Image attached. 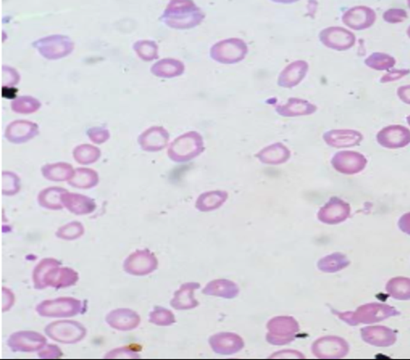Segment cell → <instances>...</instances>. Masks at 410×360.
<instances>
[{"instance_id":"cell-1","label":"cell","mask_w":410,"mask_h":360,"mask_svg":"<svg viewBox=\"0 0 410 360\" xmlns=\"http://www.w3.org/2000/svg\"><path fill=\"white\" fill-rule=\"evenodd\" d=\"M61 262L54 258H45L33 270V288L44 290L47 288L66 289L76 285L79 274L73 268L61 267Z\"/></svg>"},{"instance_id":"cell-8","label":"cell","mask_w":410,"mask_h":360,"mask_svg":"<svg viewBox=\"0 0 410 360\" xmlns=\"http://www.w3.org/2000/svg\"><path fill=\"white\" fill-rule=\"evenodd\" d=\"M246 42L238 38H229L213 45L210 50V56L220 63L234 64L240 63L246 57Z\"/></svg>"},{"instance_id":"cell-20","label":"cell","mask_w":410,"mask_h":360,"mask_svg":"<svg viewBox=\"0 0 410 360\" xmlns=\"http://www.w3.org/2000/svg\"><path fill=\"white\" fill-rule=\"evenodd\" d=\"M360 332L363 341L374 347H390L397 341V332L384 326H368Z\"/></svg>"},{"instance_id":"cell-44","label":"cell","mask_w":410,"mask_h":360,"mask_svg":"<svg viewBox=\"0 0 410 360\" xmlns=\"http://www.w3.org/2000/svg\"><path fill=\"white\" fill-rule=\"evenodd\" d=\"M139 354L132 352L127 347H119L109 352L105 355V359H139Z\"/></svg>"},{"instance_id":"cell-33","label":"cell","mask_w":410,"mask_h":360,"mask_svg":"<svg viewBox=\"0 0 410 360\" xmlns=\"http://www.w3.org/2000/svg\"><path fill=\"white\" fill-rule=\"evenodd\" d=\"M386 291L391 297L400 301L410 300V279L395 277L388 281Z\"/></svg>"},{"instance_id":"cell-9","label":"cell","mask_w":410,"mask_h":360,"mask_svg":"<svg viewBox=\"0 0 410 360\" xmlns=\"http://www.w3.org/2000/svg\"><path fill=\"white\" fill-rule=\"evenodd\" d=\"M158 262L155 256L149 249L137 250L124 261L125 272L130 276H145L157 270Z\"/></svg>"},{"instance_id":"cell-10","label":"cell","mask_w":410,"mask_h":360,"mask_svg":"<svg viewBox=\"0 0 410 360\" xmlns=\"http://www.w3.org/2000/svg\"><path fill=\"white\" fill-rule=\"evenodd\" d=\"M8 346L13 352H40L47 346V338L36 331H17L9 336Z\"/></svg>"},{"instance_id":"cell-32","label":"cell","mask_w":410,"mask_h":360,"mask_svg":"<svg viewBox=\"0 0 410 360\" xmlns=\"http://www.w3.org/2000/svg\"><path fill=\"white\" fill-rule=\"evenodd\" d=\"M102 155V151L97 146L88 144H82L76 146L73 151V157L75 162L82 166L96 163Z\"/></svg>"},{"instance_id":"cell-42","label":"cell","mask_w":410,"mask_h":360,"mask_svg":"<svg viewBox=\"0 0 410 360\" xmlns=\"http://www.w3.org/2000/svg\"><path fill=\"white\" fill-rule=\"evenodd\" d=\"M1 80L3 87H12L20 81V73L16 69L8 65H3L1 68Z\"/></svg>"},{"instance_id":"cell-13","label":"cell","mask_w":410,"mask_h":360,"mask_svg":"<svg viewBox=\"0 0 410 360\" xmlns=\"http://www.w3.org/2000/svg\"><path fill=\"white\" fill-rule=\"evenodd\" d=\"M332 166L333 169L344 175H355L365 169L367 159L360 152L342 151L333 155Z\"/></svg>"},{"instance_id":"cell-40","label":"cell","mask_w":410,"mask_h":360,"mask_svg":"<svg viewBox=\"0 0 410 360\" xmlns=\"http://www.w3.org/2000/svg\"><path fill=\"white\" fill-rule=\"evenodd\" d=\"M149 322L158 326H170L176 322L174 313L162 307H155L149 313Z\"/></svg>"},{"instance_id":"cell-6","label":"cell","mask_w":410,"mask_h":360,"mask_svg":"<svg viewBox=\"0 0 410 360\" xmlns=\"http://www.w3.org/2000/svg\"><path fill=\"white\" fill-rule=\"evenodd\" d=\"M45 334L51 340L63 344H75L84 340L87 329L81 322L76 320H57L45 328Z\"/></svg>"},{"instance_id":"cell-43","label":"cell","mask_w":410,"mask_h":360,"mask_svg":"<svg viewBox=\"0 0 410 360\" xmlns=\"http://www.w3.org/2000/svg\"><path fill=\"white\" fill-rule=\"evenodd\" d=\"M407 17V12L400 8H390L384 14V19L390 24L402 23Z\"/></svg>"},{"instance_id":"cell-4","label":"cell","mask_w":410,"mask_h":360,"mask_svg":"<svg viewBox=\"0 0 410 360\" xmlns=\"http://www.w3.org/2000/svg\"><path fill=\"white\" fill-rule=\"evenodd\" d=\"M36 312L44 318H70L86 312V304L73 297H60L41 302Z\"/></svg>"},{"instance_id":"cell-34","label":"cell","mask_w":410,"mask_h":360,"mask_svg":"<svg viewBox=\"0 0 410 360\" xmlns=\"http://www.w3.org/2000/svg\"><path fill=\"white\" fill-rule=\"evenodd\" d=\"M42 103L32 96H20L16 97L11 102V109L18 114H32L38 111Z\"/></svg>"},{"instance_id":"cell-25","label":"cell","mask_w":410,"mask_h":360,"mask_svg":"<svg viewBox=\"0 0 410 360\" xmlns=\"http://www.w3.org/2000/svg\"><path fill=\"white\" fill-rule=\"evenodd\" d=\"M276 111L282 117H299L314 114L317 111V107L308 100L290 97L287 104L277 107Z\"/></svg>"},{"instance_id":"cell-52","label":"cell","mask_w":410,"mask_h":360,"mask_svg":"<svg viewBox=\"0 0 410 360\" xmlns=\"http://www.w3.org/2000/svg\"><path fill=\"white\" fill-rule=\"evenodd\" d=\"M408 5H409V8H410V0H409V1L408 2Z\"/></svg>"},{"instance_id":"cell-41","label":"cell","mask_w":410,"mask_h":360,"mask_svg":"<svg viewBox=\"0 0 410 360\" xmlns=\"http://www.w3.org/2000/svg\"><path fill=\"white\" fill-rule=\"evenodd\" d=\"M86 134L89 139L97 145L103 144V143L108 141L109 137H111V133H109V130L102 127L89 128Z\"/></svg>"},{"instance_id":"cell-12","label":"cell","mask_w":410,"mask_h":360,"mask_svg":"<svg viewBox=\"0 0 410 360\" xmlns=\"http://www.w3.org/2000/svg\"><path fill=\"white\" fill-rule=\"evenodd\" d=\"M39 135V126L35 122L17 120L12 121L6 127L5 137L8 142L21 145L30 141Z\"/></svg>"},{"instance_id":"cell-15","label":"cell","mask_w":410,"mask_h":360,"mask_svg":"<svg viewBox=\"0 0 410 360\" xmlns=\"http://www.w3.org/2000/svg\"><path fill=\"white\" fill-rule=\"evenodd\" d=\"M169 139V133L166 128L153 126L140 134L137 143L143 151L155 152L163 150Z\"/></svg>"},{"instance_id":"cell-47","label":"cell","mask_w":410,"mask_h":360,"mask_svg":"<svg viewBox=\"0 0 410 360\" xmlns=\"http://www.w3.org/2000/svg\"><path fill=\"white\" fill-rule=\"evenodd\" d=\"M409 73V70H393V71L388 72L386 75L382 76L381 82V84H387V82L399 81L400 79L405 77Z\"/></svg>"},{"instance_id":"cell-31","label":"cell","mask_w":410,"mask_h":360,"mask_svg":"<svg viewBox=\"0 0 410 360\" xmlns=\"http://www.w3.org/2000/svg\"><path fill=\"white\" fill-rule=\"evenodd\" d=\"M227 192L222 191H208L198 197L195 207L200 212H211L220 208L227 200Z\"/></svg>"},{"instance_id":"cell-45","label":"cell","mask_w":410,"mask_h":360,"mask_svg":"<svg viewBox=\"0 0 410 360\" xmlns=\"http://www.w3.org/2000/svg\"><path fill=\"white\" fill-rule=\"evenodd\" d=\"M63 355L62 350L56 345L49 344L44 349L40 350L38 356L41 359H58Z\"/></svg>"},{"instance_id":"cell-51","label":"cell","mask_w":410,"mask_h":360,"mask_svg":"<svg viewBox=\"0 0 410 360\" xmlns=\"http://www.w3.org/2000/svg\"><path fill=\"white\" fill-rule=\"evenodd\" d=\"M407 121H408V124H409V126H410V115L409 116V117H408V118H407Z\"/></svg>"},{"instance_id":"cell-2","label":"cell","mask_w":410,"mask_h":360,"mask_svg":"<svg viewBox=\"0 0 410 360\" xmlns=\"http://www.w3.org/2000/svg\"><path fill=\"white\" fill-rule=\"evenodd\" d=\"M205 15L192 1L173 0L168 3L163 15L159 18L170 29H191L203 22Z\"/></svg>"},{"instance_id":"cell-49","label":"cell","mask_w":410,"mask_h":360,"mask_svg":"<svg viewBox=\"0 0 410 360\" xmlns=\"http://www.w3.org/2000/svg\"><path fill=\"white\" fill-rule=\"evenodd\" d=\"M397 93L404 103L410 105V85L400 87L397 88Z\"/></svg>"},{"instance_id":"cell-30","label":"cell","mask_w":410,"mask_h":360,"mask_svg":"<svg viewBox=\"0 0 410 360\" xmlns=\"http://www.w3.org/2000/svg\"><path fill=\"white\" fill-rule=\"evenodd\" d=\"M67 190L62 187H48L39 192L38 201L42 208L51 210H60L64 208L62 200L63 194Z\"/></svg>"},{"instance_id":"cell-39","label":"cell","mask_w":410,"mask_h":360,"mask_svg":"<svg viewBox=\"0 0 410 360\" xmlns=\"http://www.w3.org/2000/svg\"><path fill=\"white\" fill-rule=\"evenodd\" d=\"M85 228L79 221H72L58 228L56 236L63 240H75L84 236Z\"/></svg>"},{"instance_id":"cell-14","label":"cell","mask_w":410,"mask_h":360,"mask_svg":"<svg viewBox=\"0 0 410 360\" xmlns=\"http://www.w3.org/2000/svg\"><path fill=\"white\" fill-rule=\"evenodd\" d=\"M377 141L384 148L397 149L410 144V130L400 125H391L377 134Z\"/></svg>"},{"instance_id":"cell-46","label":"cell","mask_w":410,"mask_h":360,"mask_svg":"<svg viewBox=\"0 0 410 360\" xmlns=\"http://www.w3.org/2000/svg\"><path fill=\"white\" fill-rule=\"evenodd\" d=\"M2 312H8L10 310L15 304V295L14 292L8 288H2Z\"/></svg>"},{"instance_id":"cell-28","label":"cell","mask_w":410,"mask_h":360,"mask_svg":"<svg viewBox=\"0 0 410 360\" xmlns=\"http://www.w3.org/2000/svg\"><path fill=\"white\" fill-rule=\"evenodd\" d=\"M257 157L264 164H280L289 159L290 151L286 146L276 143L263 148L257 154Z\"/></svg>"},{"instance_id":"cell-26","label":"cell","mask_w":410,"mask_h":360,"mask_svg":"<svg viewBox=\"0 0 410 360\" xmlns=\"http://www.w3.org/2000/svg\"><path fill=\"white\" fill-rule=\"evenodd\" d=\"M185 63L181 61L173 59V58H166L153 64L150 72L152 75L159 78L171 79L179 77L185 72Z\"/></svg>"},{"instance_id":"cell-16","label":"cell","mask_w":410,"mask_h":360,"mask_svg":"<svg viewBox=\"0 0 410 360\" xmlns=\"http://www.w3.org/2000/svg\"><path fill=\"white\" fill-rule=\"evenodd\" d=\"M105 322L109 327L119 331H130L139 327L142 319L139 313L128 308L112 311L106 315Z\"/></svg>"},{"instance_id":"cell-36","label":"cell","mask_w":410,"mask_h":360,"mask_svg":"<svg viewBox=\"0 0 410 360\" xmlns=\"http://www.w3.org/2000/svg\"><path fill=\"white\" fill-rule=\"evenodd\" d=\"M133 49L137 56L146 62L158 58V45L152 40H139L134 42Z\"/></svg>"},{"instance_id":"cell-38","label":"cell","mask_w":410,"mask_h":360,"mask_svg":"<svg viewBox=\"0 0 410 360\" xmlns=\"http://www.w3.org/2000/svg\"><path fill=\"white\" fill-rule=\"evenodd\" d=\"M20 191V178L15 173L3 171L1 173V192L4 196H14Z\"/></svg>"},{"instance_id":"cell-3","label":"cell","mask_w":410,"mask_h":360,"mask_svg":"<svg viewBox=\"0 0 410 360\" xmlns=\"http://www.w3.org/2000/svg\"><path fill=\"white\" fill-rule=\"evenodd\" d=\"M340 319L344 320L351 326H357L359 323L372 324L382 322L390 317L400 315L399 311L390 305L384 304H368L358 308L356 312L337 313Z\"/></svg>"},{"instance_id":"cell-24","label":"cell","mask_w":410,"mask_h":360,"mask_svg":"<svg viewBox=\"0 0 410 360\" xmlns=\"http://www.w3.org/2000/svg\"><path fill=\"white\" fill-rule=\"evenodd\" d=\"M199 288L200 285L197 283H183L170 301L171 306L176 310H189L197 307L199 303L194 297V292Z\"/></svg>"},{"instance_id":"cell-27","label":"cell","mask_w":410,"mask_h":360,"mask_svg":"<svg viewBox=\"0 0 410 360\" xmlns=\"http://www.w3.org/2000/svg\"><path fill=\"white\" fill-rule=\"evenodd\" d=\"M43 176L51 182H66L70 181L75 175V170L72 164L68 163L47 164L41 169Z\"/></svg>"},{"instance_id":"cell-48","label":"cell","mask_w":410,"mask_h":360,"mask_svg":"<svg viewBox=\"0 0 410 360\" xmlns=\"http://www.w3.org/2000/svg\"><path fill=\"white\" fill-rule=\"evenodd\" d=\"M399 228L402 233L410 235V212L406 213L400 219Z\"/></svg>"},{"instance_id":"cell-29","label":"cell","mask_w":410,"mask_h":360,"mask_svg":"<svg viewBox=\"0 0 410 360\" xmlns=\"http://www.w3.org/2000/svg\"><path fill=\"white\" fill-rule=\"evenodd\" d=\"M100 182V177L96 171L85 167H79L75 169V175L70 180L68 185L72 187L81 189V190H89L94 188Z\"/></svg>"},{"instance_id":"cell-17","label":"cell","mask_w":410,"mask_h":360,"mask_svg":"<svg viewBox=\"0 0 410 360\" xmlns=\"http://www.w3.org/2000/svg\"><path fill=\"white\" fill-rule=\"evenodd\" d=\"M348 352L347 341L338 337L319 338L313 345V352L318 358H342Z\"/></svg>"},{"instance_id":"cell-18","label":"cell","mask_w":410,"mask_h":360,"mask_svg":"<svg viewBox=\"0 0 410 360\" xmlns=\"http://www.w3.org/2000/svg\"><path fill=\"white\" fill-rule=\"evenodd\" d=\"M376 16L375 11L371 8L365 6H358L349 9L344 16H342V22L354 30H364L371 27L375 23Z\"/></svg>"},{"instance_id":"cell-50","label":"cell","mask_w":410,"mask_h":360,"mask_svg":"<svg viewBox=\"0 0 410 360\" xmlns=\"http://www.w3.org/2000/svg\"><path fill=\"white\" fill-rule=\"evenodd\" d=\"M407 33H408L409 38H410V26H409L408 31H407Z\"/></svg>"},{"instance_id":"cell-23","label":"cell","mask_w":410,"mask_h":360,"mask_svg":"<svg viewBox=\"0 0 410 360\" xmlns=\"http://www.w3.org/2000/svg\"><path fill=\"white\" fill-rule=\"evenodd\" d=\"M309 65L305 61H296L287 65L280 72L278 84L282 88H293L304 80L308 72Z\"/></svg>"},{"instance_id":"cell-22","label":"cell","mask_w":410,"mask_h":360,"mask_svg":"<svg viewBox=\"0 0 410 360\" xmlns=\"http://www.w3.org/2000/svg\"><path fill=\"white\" fill-rule=\"evenodd\" d=\"M324 140L333 148H351L360 144L363 136L357 130H333L324 134Z\"/></svg>"},{"instance_id":"cell-19","label":"cell","mask_w":410,"mask_h":360,"mask_svg":"<svg viewBox=\"0 0 410 360\" xmlns=\"http://www.w3.org/2000/svg\"><path fill=\"white\" fill-rule=\"evenodd\" d=\"M350 212L351 207L347 203L338 198H332L321 208L318 212V219L323 224H338L344 221L350 216Z\"/></svg>"},{"instance_id":"cell-37","label":"cell","mask_w":410,"mask_h":360,"mask_svg":"<svg viewBox=\"0 0 410 360\" xmlns=\"http://www.w3.org/2000/svg\"><path fill=\"white\" fill-rule=\"evenodd\" d=\"M366 65L376 71L390 70L396 64L395 58L384 53L372 54L365 61Z\"/></svg>"},{"instance_id":"cell-35","label":"cell","mask_w":410,"mask_h":360,"mask_svg":"<svg viewBox=\"0 0 410 360\" xmlns=\"http://www.w3.org/2000/svg\"><path fill=\"white\" fill-rule=\"evenodd\" d=\"M349 265H350V261L348 260L347 256L336 253V254L321 259L318 263V267L324 272L333 273L344 269Z\"/></svg>"},{"instance_id":"cell-21","label":"cell","mask_w":410,"mask_h":360,"mask_svg":"<svg viewBox=\"0 0 410 360\" xmlns=\"http://www.w3.org/2000/svg\"><path fill=\"white\" fill-rule=\"evenodd\" d=\"M64 208L73 214L82 216L93 213L97 208V204L93 199L85 195L73 194L66 191L61 197Z\"/></svg>"},{"instance_id":"cell-5","label":"cell","mask_w":410,"mask_h":360,"mask_svg":"<svg viewBox=\"0 0 410 360\" xmlns=\"http://www.w3.org/2000/svg\"><path fill=\"white\" fill-rule=\"evenodd\" d=\"M204 150L203 136L197 131L183 134L176 137L169 148L167 155L170 159L176 163H185L197 157Z\"/></svg>"},{"instance_id":"cell-7","label":"cell","mask_w":410,"mask_h":360,"mask_svg":"<svg viewBox=\"0 0 410 360\" xmlns=\"http://www.w3.org/2000/svg\"><path fill=\"white\" fill-rule=\"evenodd\" d=\"M33 47L47 60H59L68 56L75 49V42L67 36H45L33 42Z\"/></svg>"},{"instance_id":"cell-11","label":"cell","mask_w":410,"mask_h":360,"mask_svg":"<svg viewBox=\"0 0 410 360\" xmlns=\"http://www.w3.org/2000/svg\"><path fill=\"white\" fill-rule=\"evenodd\" d=\"M321 42L336 51H345L354 47L356 38L350 30L339 26L327 27L319 33Z\"/></svg>"}]
</instances>
